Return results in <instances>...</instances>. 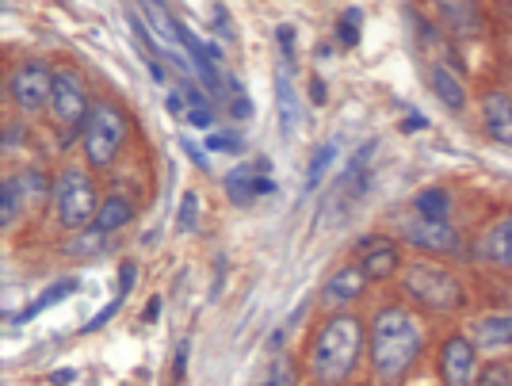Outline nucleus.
<instances>
[{
	"mask_svg": "<svg viewBox=\"0 0 512 386\" xmlns=\"http://www.w3.org/2000/svg\"><path fill=\"white\" fill-rule=\"evenodd\" d=\"M428 329L421 314L406 302H383L375 310V322L367 325V364L383 386H398L417 360L425 356Z\"/></svg>",
	"mask_w": 512,
	"mask_h": 386,
	"instance_id": "1",
	"label": "nucleus"
},
{
	"mask_svg": "<svg viewBox=\"0 0 512 386\" xmlns=\"http://www.w3.org/2000/svg\"><path fill=\"white\" fill-rule=\"evenodd\" d=\"M367 360V325L356 310L325 314L306 341V375L314 386H352Z\"/></svg>",
	"mask_w": 512,
	"mask_h": 386,
	"instance_id": "2",
	"label": "nucleus"
},
{
	"mask_svg": "<svg viewBox=\"0 0 512 386\" xmlns=\"http://www.w3.org/2000/svg\"><path fill=\"white\" fill-rule=\"evenodd\" d=\"M402 291H406V299L421 310V314H436V318H451V314H459L463 306H467V287H463V279L451 272L448 264H440V260H406V268H402Z\"/></svg>",
	"mask_w": 512,
	"mask_h": 386,
	"instance_id": "3",
	"label": "nucleus"
},
{
	"mask_svg": "<svg viewBox=\"0 0 512 386\" xmlns=\"http://www.w3.org/2000/svg\"><path fill=\"white\" fill-rule=\"evenodd\" d=\"M54 215H58V226L69 230V234H81L96 222V211H100V192H96V180L88 176L81 165H62L58 176H54Z\"/></svg>",
	"mask_w": 512,
	"mask_h": 386,
	"instance_id": "4",
	"label": "nucleus"
},
{
	"mask_svg": "<svg viewBox=\"0 0 512 386\" xmlns=\"http://www.w3.org/2000/svg\"><path fill=\"white\" fill-rule=\"evenodd\" d=\"M130 123L123 108L115 100H96L92 111H88V123L81 130V146H85V157L92 169H111L119 161V153L127 146Z\"/></svg>",
	"mask_w": 512,
	"mask_h": 386,
	"instance_id": "5",
	"label": "nucleus"
},
{
	"mask_svg": "<svg viewBox=\"0 0 512 386\" xmlns=\"http://www.w3.org/2000/svg\"><path fill=\"white\" fill-rule=\"evenodd\" d=\"M88 111H92V100H88V88L81 81V73L73 65H58L54 69V92H50V115L65 130V142L81 138V130L88 123Z\"/></svg>",
	"mask_w": 512,
	"mask_h": 386,
	"instance_id": "6",
	"label": "nucleus"
},
{
	"mask_svg": "<svg viewBox=\"0 0 512 386\" xmlns=\"http://www.w3.org/2000/svg\"><path fill=\"white\" fill-rule=\"evenodd\" d=\"M482 371V348L467 329H448L436 344V379L440 386H474Z\"/></svg>",
	"mask_w": 512,
	"mask_h": 386,
	"instance_id": "7",
	"label": "nucleus"
},
{
	"mask_svg": "<svg viewBox=\"0 0 512 386\" xmlns=\"http://www.w3.org/2000/svg\"><path fill=\"white\" fill-rule=\"evenodd\" d=\"M394 237L406 245V249H417V253H425V257H455V253H463V234L451 226V222H436V218H425V215H406L398 222V230Z\"/></svg>",
	"mask_w": 512,
	"mask_h": 386,
	"instance_id": "8",
	"label": "nucleus"
},
{
	"mask_svg": "<svg viewBox=\"0 0 512 386\" xmlns=\"http://www.w3.org/2000/svg\"><path fill=\"white\" fill-rule=\"evenodd\" d=\"M352 260L367 272L371 283H386V279L402 276V268H406L402 241L394 234H363L352 249Z\"/></svg>",
	"mask_w": 512,
	"mask_h": 386,
	"instance_id": "9",
	"label": "nucleus"
},
{
	"mask_svg": "<svg viewBox=\"0 0 512 386\" xmlns=\"http://www.w3.org/2000/svg\"><path fill=\"white\" fill-rule=\"evenodd\" d=\"M8 92L16 100L23 115H39L50 108V92H54V69L46 62H23L8 77Z\"/></svg>",
	"mask_w": 512,
	"mask_h": 386,
	"instance_id": "10",
	"label": "nucleus"
},
{
	"mask_svg": "<svg viewBox=\"0 0 512 386\" xmlns=\"http://www.w3.org/2000/svg\"><path fill=\"white\" fill-rule=\"evenodd\" d=\"M474 257L490 264L493 272H512V207L497 211L482 226V234L474 241Z\"/></svg>",
	"mask_w": 512,
	"mask_h": 386,
	"instance_id": "11",
	"label": "nucleus"
},
{
	"mask_svg": "<svg viewBox=\"0 0 512 386\" xmlns=\"http://www.w3.org/2000/svg\"><path fill=\"white\" fill-rule=\"evenodd\" d=\"M367 287H371L367 272H363L356 260H348V264H341V268H333V276L325 279L321 302L333 306V310H352V306L367 295Z\"/></svg>",
	"mask_w": 512,
	"mask_h": 386,
	"instance_id": "12",
	"label": "nucleus"
},
{
	"mask_svg": "<svg viewBox=\"0 0 512 386\" xmlns=\"http://www.w3.org/2000/svg\"><path fill=\"white\" fill-rule=\"evenodd\" d=\"M467 333L482 348V356L512 352V310H486V314H478Z\"/></svg>",
	"mask_w": 512,
	"mask_h": 386,
	"instance_id": "13",
	"label": "nucleus"
},
{
	"mask_svg": "<svg viewBox=\"0 0 512 386\" xmlns=\"http://www.w3.org/2000/svg\"><path fill=\"white\" fill-rule=\"evenodd\" d=\"M478 104H482V130H486V138L512 150V92L486 88Z\"/></svg>",
	"mask_w": 512,
	"mask_h": 386,
	"instance_id": "14",
	"label": "nucleus"
},
{
	"mask_svg": "<svg viewBox=\"0 0 512 386\" xmlns=\"http://www.w3.org/2000/svg\"><path fill=\"white\" fill-rule=\"evenodd\" d=\"M226 192H230V199H234L237 207H245V203L256 199V195H272L276 192V184L268 180V161L260 157L256 165L234 169L230 176H226Z\"/></svg>",
	"mask_w": 512,
	"mask_h": 386,
	"instance_id": "15",
	"label": "nucleus"
},
{
	"mask_svg": "<svg viewBox=\"0 0 512 386\" xmlns=\"http://www.w3.org/2000/svg\"><path fill=\"white\" fill-rule=\"evenodd\" d=\"M436 4V20L448 27L451 35L459 39H470L482 31V8L478 0H432Z\"/></svg>",
	"mask_w": 512,
	"mask_h": 386,
	"instance_id": "16",
	"label": "nucleus"
},
{
	"mask_svg": "<svg viewBox=\"0 0 512 386\" xmlns=\"http://www.w3.org/2000/svg\"><path fill=\"white\" fill-rule=\"evenodd\" d=\"M428 88L436 92V100H440L451 115L467 111V85H463V81H459V73H455V69H448L444 62L428 65Z\"/></svg>",
	"mask_w": 512,
	"mask_h": 386,
	"instance_id": "17",
	"label": "nucleus"
},
{
	"mask_svg": "<svg viewBox=\"0 0 512 386\" xmlns=\"http://www.w3.org/2000/svg\"><path fill=\"white\" fill-rule=\"evenodd\" d=\"M276 111L283 138H291L295 127H299V96H295V85H291V65H283L276 77Z\"/></svg>",
	"mask_w": 512,
	"mask_h": 386,
	"instance_id": "18",
	"label": "nucleus"
},
{
	"mask_svg": "<svg viewBox=\"0 0 512 386\" xmlns=\"http://www.w3.org/2000/svg\"><path fill=\"white\" fill-rule=\"evenodd\" d=\"M130 218H134V203H130L123 192H111V195H104V203H100V211H96L92 230H100V234H115V230L130 226Z\"/></svg>",
	"mask_w": 512,
	"mask_h": 386,
	"instance_id": "19",
	"label": "nucleus"
},
{
	"mask_svg": "<svg viewBox=\"0 0 512 386\" xmlns=\"http://www.w3.org/2000/svg\"><path fill=\"white\" fill-rule=\"evenodd\" d=\"M73 291H77V279H73V276H69V279H58V283H54V287H46V291H43V295H39L35 302H27V306H23L20 314H12V325H27L31 318H39L43 310H50L54 302L69 299Z\"/></svg>",
	"mask_w": 512,
	"mask_h": 386,
	"instance_id": "20",
	"label": "nucleus"
},
{
	"mask_svg": "<svg viewBox=\"0 0 512 386\" xmlns=\"http://www.w3.org/2000/svg\"><path fill=\"white\" fill-rule=\"evenodd\" d=\"M413 211L436 222H451V195L448 188H425V192L413 199Z\"/></svg>",
	"mask_w": 512,
	"mask_h": 386,
	"instance_id": "21",
	"label": "nucleus"
},
{
	"mask_svg": "<svg viewBox=\"0 0 512 386\" xmlns=\"http://www.w3.org/2000/svg\"><path fill=\"white\" fill-rule=\"evenodd\" d=\"M12 180L20 184V192L27 203H43V199L54 195V180H50L43 169H23V172H16Z\"/></svg>",
	"mask_w": 512,
	"mask_h": 386,
	"instance_id": "22",
	"label": "nucleus"
},
{
	"mask_svg": "<svg viewBox=\"0 0 512 386\" xmlns=\"http://www.w3.org/2000/svg\"><path fill=\"white\" fill-rule=\"evenodd\" d=\"M20 203H23V192L16 180H4L0 184V226L4 230H12L16 222H20Z\"/></svg>",
	"mask_w": 512,
	"mask_h": 386,
	"instance_id": "23",
	"label": "nucleus"
},
{
	"mask_svg": "<svg viewBox=\"0 0 512 386\" xmlns=\"http://www.w3.org/2000/svg\"><path fill=\"white\" fill-rule=\"evenodd\" d=\"M333 161H337V142H325V146H318V153L310 157V169H306V192L314 195V188L325 180V172H329V165H333Z\"/></svg>",
	"mask_w": 512,
	"mask_h": 386,
	"instance_id": "24",
	"label": "nucleus"
},
{
	"mask_svg": "<svg viewBox=\"0 0 512 386\" xmlns=\"http://www.w3.org/2000/svg\"><path fill=\"white\" fill-rule=\"evenodd\" d=\"M260 386H299V367L291 364L287 356L272 360V367L264 371V383Z\"/></svg>",
	"mask_w": 512,
	"mask_h": 386,
	"instance_id": "25",
	"label": "nucleus"
},
{
	"mask_svg": "<svg viewBox=\"0 0 512 386\" xmlns=\"http://www.w3.org/2000/svg\"><path fill=\"white\" fill-rule=\"evenodd\" d=\"M474 386H512V364L509 360H493V364H486L482 371H478Z\"/></svg>",
	"mask_w": 512,
	"mask_h": 386,
	"instance_id": "26",
	"label": "nucleus"
},
{
	"mask_svg": "<svg viewBox=\"0 0 512 386\" xmlns=\"http://www.w3.org/2000/svg\"><path fill=\"white\" fill-rule=\"evenodd\" d=\"M360 23H363L360 8H344L341 23H337V43H341V46L360 43Z\"/></svg>",
	"mask_w": 512,
	"mask_h": 386,
	"instance_id": "27",
	"label": "nucleus"
},
{
	"mask_svg": "<svg viewBox=\"0 0 512 386\" xmlns=\"http://www.w3.org/2000/svg\"><path fill=\"white\" fill-rule=\"evenodd\" d=\"M104 237L100 230H81V241H73V245H65V253H73V257H96L100 249H104Z\"/></svg>",
	"mask_w": 512,
	"mask_h": 386,
	"instance_id": "28",
	"label": "nucleus"
},
{
	"mask_svg": "<svg viewBox=\"0 0 512 386\" xmlns=\"http://www.w3.org/2000/svg\"><path fill=\"white\" fill-rule=\"evenodd\" d=\"M195 218H199V195L184 192V199H180V211H176V230H180V234H192Z\"/></svg>",
	"mask_w": 512,
	"mask_h": 386,
	"instance_id": "29",
	"label": "nucleus"
},
{
	"mask_svg": "<svg viewBox=\"0 0 512 386\" xmlns=\"http://www.w3.org/2000/svg\"><path fill=\"white\" fill-rule=\"evenodd\" d=\"M207 150L211 153H241V138H234L230 130H214V134H207Z\"/></svg>",
	"mask_w": 512,
	"mask_h": 386,
	"instance_id": "30",
	"label": "nucleus"
},
{
	"mask_svg": "<svg viewBox=\"0 0 512 386\" xmlns=\"http://www.w3.org/2000/svg\"><path fill=\"white\" fill-rule=\"evenodd\" d=\"M119 310H123V295H115V299L107 302V306L100 310V314H96V318H92V322L81 325V333H96V329H104V325L111 322V318H115Z\"/></svg>",
	"mask_w": 512,
	"mask_h": 386,
	"instance_id": "31",
	"label": "nucleus"
},
{
	"mask_svg": "<svg viewBox=\"0 0 512 386\" xmlns=\"http://www.w3.org/2000/svg\"><path fill=\"white\" fill-rule=\"evenodd\" d=\"M276 39H279V50H283L287 65L295 69V27H291V23H283V27L276 31Z\"/></svg>",
	"mask_w": 512,
	"mask_h": 386,
	"instance_id": "32",
	"label": "nucleus"
},
{
	"mask_svg": "<svg viewBox=\"0 0 512 386\" xmlns=\"http://www.w3.org/2000/svg\"><path fill=\"white\" fill-rule=\"evenodd\" d=\"M188 352H192V341L176 344V364H172V375H176V383H184V375H188Z\"/></svg>",
	"mask_w": 512,
	"mask_h": 386,
	"instance_id": "33",
	"label": "nucleus"
},
{
	"mask_svg": "<svg viewBox=\"0 0 512 386\" xmlns=\"http://www.w3.org/2000/svg\"><path fill=\"white\" fill-rule=\"evenodd\" d=\"M134 279H138V268H134V260H123V264H119V295H123V299L130 295Z\"/></svg>",
	"mask_w": 512,
	"mask_h": 386,
	"instance_id": "34",
	"label": "nucleus"
},
{
	"mask_svg": "<svg viewBox=\"0 0 512 386\" xmlns=\"http://www.w3.org/2000/svg\"><path fill=\"white\" fill-rule=\"evenodd\" d=\"M214 27H218V31H226V39H234V23H230V12H226L222 4L214 8Z\"/></svg>",
	"mask_w": 512,
	"mask_h": 386,
	"instance_id": "35",
	"label": "nucleus"
},
{
	"mask_svg": "<svg viewBox=\"0 0 512 386\" xmlns=\"http://www.w3.org/2000/svg\"><path fill=\"white\" fill-rule=\"evenodd\" d=\"M184 153L192 157V161L199 165V169H211V165H207V153L199 150V146H192V138H184Z\"/></svg>",
	"mask_w": 512,
	"mask_h": 386,
	"instance_id": "36",
	"label": "nucleus"
},
{
	"mask_svg": "<svg viewBox=\"0 0 512 386\" xmlns=\"http://www.w3.org/2000/svg\"><path fill=\"white\" fill-rule=\"evenodd\" d=\"M192 127H211V108H188Z\"/></svg>",
	"mask_w": 512,
	"mask_h": 386,
	"instance_id": "37",
	"label": "nucleus"
},
{
	"mask_svg": "<svg viewBox=\"0 0 512 386\" xmlns=\"http://www.w3.org/2000/svg\"><path fill=\"white\" fill-rule=\"evenodd\" d=\"M184 104H188L184 92H169V115H184Z\"/></svg>",
	"mask_w": 512,
	"mask_h": 386,
	"instance_id": "38",
	"label": "nucleus"
},
{
	"mask_svg": "<svg viewBox=\"0 0 512 386\" xmlns=\"http://www.w3.org/2000/svg\"><path fill=\"white\" fill-rule=\"evenodd\" d=\"M73 379H77V371H73V367H69V371H54V375H50V383H58V386H65V383H73Z\"/></svg>",
	"mask_w": 512,
	"mask_h": 386,
	"instance_id": "39",
	"label": "nucleus"
},
{
	"mask_svg": "<svg viewBox=\"0 0 512 386\" xmlns=\"http://www.w3.org/2000/svg\"><path fill=\"white\" fill-rule=\"evenodd\" d=\"M157 314H161V295H153V299L146 302V322H157Z\"/></svg>",
	"mask_w": 512,
	"mask_h": 386,
	"instance_id": "40",
	"label": "nucleus"
},
{
	"mask_svg": "<svg viewBox=\"0 0 512 386\" xmlns=\"http://www.w3.org/2000/svg\"><path fill=\"white\" fill-rule=\"evenodd\" d=\"M150 77L157 81V85H165V81H169V73H165V65L161 62H150Z\"/></svg>",
	"mask_w": 512,
	"mask_h": 386,
	"instance_id": "41",
	"label": "nucleus"
},
{
	"mask_svg": "<svg viewBox=\"0 0 512 386\" xmlns=\"http://www.w3.org/2000/svg\"><path fill=\"white\" fill-rule=\"evenodd\" d=\"M402 127H409V130H421V127H425V119H421V115H409V123H402Z\"/></svg>",
	"mask_w": 512,
	"mask_h": 386,
	"instance_id": "42",
	"label": "nucleus"
}]
</instances>
